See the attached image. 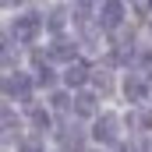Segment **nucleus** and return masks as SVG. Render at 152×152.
I'll list each match as a JSON object with an SVG mask.
<instances>
[{"instance_id": "obj_1", "label": "nucleus", "mask_w": 152, "mask_h": 152, "mask_svg": "<svg viewBox=\"0 0 152 152\" xmlns=\"http://www.w3.org/2000/svg\"><path fill=\"white\" fill-rule=\"evenodd\" d=\"M124 92L127 99H149L152 96V75H142V71H127V81H124Z\"/></svg>"}, {"instance_id": "obj_2", "label": "nucleus", "mask_w": 152, "mask_h": 152, "mask_svg": "<svg viewBox=\"0 0 152 152\" xmlns=\"http://www.w3.org/2000/svg\"><path fill=\"white\" fill-rule=\"evenodd\" d=\"M39 32H42V14H21L14 21V39H21V42H32Z\"/></svg>"}, {"instance_id": "obj_3", "label": "nucleus", "mask_w": 152, "mask_h": 152, "mask_svg": "<svg viewBox=\"0 0 152 152\" xmlns=\"http://www.w3.org/2000/svg\"><path fill=\"white\" fill-rule=\"evenodd\" d=\"M28 92H32V81L25 75L14 71V75L4 78V96H7V99H28Z\"/></svg>"}, {"instance_id": "obj_4", "label": "nucleus", "mask_w": 152, "mask_h": 152, "mask_svg": "<svg viewBox=\"0 0 152 152\" xmlns=\"http://www.w3.org/2000/svg\"><path fill=\"white\" fill-rule=\"evenodd\" d=\"M92 134H96V142H117V117L113 113H103L96 120V127H92Z\"/></svg>"}, {"instance_id": "obj_5", "label": "nucleus", "mask_w": 152, "mask_h": 152, "mask_svg": "<svg viewBox=\"0 0 152 152\" xmlns=\"http://www.w3.org/2000/svg\"><path fill=\"white\" fill-rule=\"evenodd\" d=\"M120 18H124V4H117V0H106V4H99V25H106V28H117V25H120Z\"/></svg>"}, {"instance_id": "obj_6", "label": "nucleus", "mask_w": 152, "mask_h": 152, "mask_svg": "<svg viewBox=\"0 0 152 152\" xmlns=\"http://www.w3.org/2000/svg\"><path fill=\"white\" fill-rule=\"evenodd\" d=\"M57 138H60V145H64V149H81V145H85V134H81V131H78L75 124H64V127H60V131H57Z\"/></svg>"}, {"instance_id": "obj_7", "label": "nucleus", "mask_w": 152, "mask_h": 152, "mask_svg": "<svg viewBox=\"0 0 152 152\" xmlns=\"http://www.w3.org/2000/svg\"><path fill=\"white\" fill-rule=\"evenodd\" d=\"M88 78H92V67H88V64H81V60L67 64V71H64V81H67V85H85Z\"/></svg>"}, {"instance_id": "obj_8", "label": "nucleus", "mask_w": 152, "mask_h": 152, "mask_svg": "<svg viewBox=\"0 0 152 152\" xmlns=\"http://www.w3.org/2000/svg\"><path fill=\"white\" fill-rule=\"evenodd\" d=\"M50 53H53L57 60H67V64H75V60H71V57H75V42H71V39H57V42L50 46Z\"/></svg>"}, {"instance_id": "obj_9", "label": "nucleus", "mask_w": 152, "mask_h": 152, "mask_svg": "<svg viewBox=\"0 0 152 152\" xmlns=\"http://www.w3.org/2000/svg\"><path fill=\"white\" fill-rule=\"evenodd\" d=\"M75 110H78L81 117L96 113V96H88V92H81V96H75Z\"/></svg>"}, {"instance_id": "obj_10", "label": "nucleus", "mask_w": 152, "mask_h": 152, "mask_svg": "<svg viewBox=\"0 0 152 152\" xmlns=\"http://www.w3.org/2000/svg\"><path fill=\"white\" fill-rule=\"evenodd\" d=\"M127 124L138 127V131H149V127H152V113H149V110H134V113L127 117Z\"/></svg>"}, {"instance_id": "obj_11", "label": "nucleus", "mask_w": 152, "mask_h": 152, "mask_svg": "<svg viewBox=\"0 0 152 152\" xmlns=\"http://www.w3.org/2000/svg\"><path fill=\"white\" fill-rule=\"evenodd\" d=\"M0 120H4V138H11V134H18V117L11 113V110H4V117H0Z\"/></svg>"}, {"instance_id": "obj_12", "label": "nucleus", "mask_w": 152, "mask_h": 152, "mask_svg": "<svg viewBox=\"0 0 152 152\" xmlns=\"http://www.w3.org/2000/svg\"><path fill=\"white\" fill-rule=\"evenodd\" d=\"M32 124H36V127H50V113H46V110H39V106H32Z\"/></svg>"}, {"instance_id": "obj_13", "label": "nucleus", "mask_w": 152, "mask_h": 152, "mask_svg": "<svg viewBox=\"0 0 152 152\" xmlns=\"http://www.w3.org/2000/svg\"><path fill=\"white\" fill-rule=\"evenodd\" d=\"M21 152H42V138H25L21 142Z\"/></svg>"}, {"instance_id": "obj_14", "label": "nucleus", "mask_w": 152, "mask_h": 152, "mask_svg": "<svg viewBox=\"0 0 152 152\" xmlns=\"http://www.w3.org/2000/svg\"><path fill=\"white\" fill-rule=\"evenodd\" d=\"M60 25H64V11H53L50 14V28H60Z\"/></svg>"}, {"instance_id": "obj_15", "label": "nucleus", "mask_w": 152, "mask_h": 152, "mask_svg": "<svg viewBox=\"0 0 152 152\" xmlns=\"http://www.w3.org/2000/svg\"><path fill=\"white\" fill-rule=\"evenodd\" d=\"M67 103H71V99H67L64 92H57V96H53V106H57V110H67Z\"/></svg>"}, {"instance_id": "obj_16", "label": "nucleus", "mask_w": 152, "mask_h": 152, "mask_svg": "<svg viewBox=\"0 0 152 152\" xmlns=\"http://www.w3.org/2000/svg\"><path fill=\"white\" fill-rule=\"evenodd\" d=\"M92 78H96V81H99V88H110V78L103 75V71H92Z\"/></svg>"}, {"instance_id": "obj_17", "label": "nucleus", "mask_w": 152, "mask_h": 152, "mask_svg": "<svg viewBox=\"0 0 152 152\" xmlns=\"http://www.w3.org/2000/svg\"><path fill=\"white\" fill-rule=\"evenodd\" d=\"M149 11H152V4H149Z\"/></svg>"}]
</instances>
